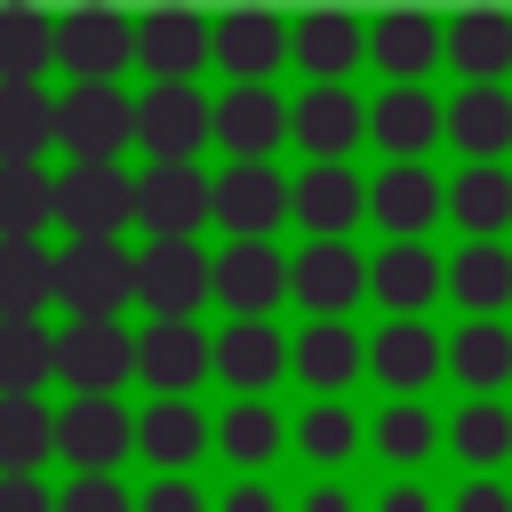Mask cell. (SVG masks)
Masks as SVG:
<instances>
[{"label":"cell","instance_id":"1","mask_svg":"<svg viewBox=\"0 0 512 512\" xmlns=\"http://www.w3.org/2000/svg\"><path fill=\"white\" fill-rule=\"evenodd\" d=\"M56 144L72 168H120V144H136V96H120V80H72L56 96Z\"/></svg>","mask_w":512,"mask_h":512},{"label":"cell","instance_id":"2","mask_svg":"<svg viewBox=\"0 0 512 512\" xmlns=\"http://www.w3.org/2000/svg\"><path fill=\"white\" fill-rule=\"evenodd\" d=\"M56 304L72 320H120V304H136V256L120 240H64L56 248Z\"/></svg>","mask_w":512,"mask_h":512},{"label":"cell","instance_id":"3","mask_svg":"<svg viewBox=\"0 0 512 512\" xmlns=\"http://www.w3.org/2000/svg\"><path fill=\"white\" fill-rule=\"evenodd\" d=\"M216 136V96H200V80H152L136 96V144L160 160H192Z\"/></svg>","mask_w":512,"mask_h":512},{"label":"cell","instance_id":"4","mask_svg":"<svg viewBox=\"0 0 512 512\" xmlns=\"http://www.w3.org/2000/svg\"><path fill=\"white\" fill-rule=\"evenodd\" d=\"M216 296V256L192 248V240H152L136 248V304L152 320H192L200 304Z\"/></svg>","mask_w":512,"mask_h":512},{"label":"cell","instance_id":"5","mask_svg":"<svg viewBox=\"0 0 512 512\" xmlns=\"http://www.w3.org/2000/svg\"><path fill=\"white\" fill-rule=\"evenodd\" d=\"M56 376L72 384V400H120V384L136 376V336L120 320H64Z\"/></svg>","mask_w":512,"mask_h":512},{"label":"cell","instance_id":"6","mask_svg":"<svg viewBox=\"0 0 512 512\" xmlns=\"http://www.w3.org/2000/svg\"><path fill=\"white\" fill-rule=\"evenodd\" d=\"M216 216V176H200V160H160L136 176V224L152 240H192Z\"/></svg>","mask_w":512,"mask_h":512},{"label":"cell","instance_id":"7","mask_svg":"<svg viewBox=\"0 0 512 512\" xmlns=\"http://www.w3.org/2000/svg\"><path fill=\"white\" fill-rule=\"evenodd\" d=\"M56 224L72 240H120L136 224V176L128 168H64L56 176Z\"/></svg>","mask_w":512,"mask_h":512},{"label":"cell","instance_id":"8","mask_svg":"<svg viewBox=\"0 0 512 512\" xmlns=\"http://www.w3.org/2000/svg\"><path fill=\"white\" fill-rule=\"evenodd\" d=\"M56 64L72 80H120L136 64V24L120 8H72L56 16Z\"/></svg>","mask_w":512,"mask_h":512},{"label":"cell","instance_id":"9","mask_svg":"<svg viewBox=\"0 0 512 512\" xmlns=\"http://www.w3.org/2000/svg\"><path fill=\"white\" fill-rule=\"evenodd\" d=\"M208 368H216V336H200L192 320H152L136 336V376L152 384V400H192Z\"/></svg>","mask_w":512,"mask_h":512},{"label":"cell","instance_id":"10","mask_svg":"<svg viewBox=\"0 0 512 512\" xmlns=\"http://www.w3.org/2000/svg\"><path fill=\"white\" fill-rule=\"evenodd\" d=\"M288 296L312 312V320H336L368 296V264L344 248V240H312L304 256H288Z\"/></svg>","mask_w":512,"mask_h":512},{"label":"cell","instance_id":"11","mask_svg":"<svg viewBox=\"0 0 512 512\" xmlns=\"http://www.w3.org/2000/svg\"><path fill=\"white\" fill-rule=\"evenodd\" d=\"M136 448V416L120 400H64L56 408V456H72V472H112Z\"/></svg>","mask_w":512,"mask_h":512},{"label":"cell","instance_id":"12","mask_svg":"<svg viewBox=\"0 0 512 512\" xmlns=\"http://www.w3.org/2000/svg\"><path fill=\"white\" fill-rule=\"evenodd\" d=\"M208 56H216V24H208V16H192V8H152V16H136V64H144L152 80H192Z\"/></svg>","mask_w":512,"mask_h":512},{"label":"cell","instance_id":"13","mask_svg":"<svg viewBox=\"0 0 512 512\" xmlns=\"http://www.w3.org/2000/svg\"><path fill=\"white\" fill-rule=\"evenodd\" d=\"M288 176L272 168V160H224V176H216V216H224V232H240V240H264L280 216H288Z\"/></svg>","mask_w":512,"mask_h":512},{"label":"cell","instance_id":"14","mask_svg":"<svg viewBox=\"0 0 512 512\" xmlns=\"http://www.w3.org/2000/svg\"><path fill=\"white\" fill-rule=\"evenodd\" d=\"M280 56H288V24L272 8H224L216 16V64L232 72V88H272Z\"/></svg>","mask_w":512,"mask_h":512},{"label":"cell","instance_id":"15","mask_svg":"<svg viewBox=\"0 0 512 512\" xmlns=\"http://www.w3.org/2000/svg\"><path fill=\"white\" fill-rule=\"evenodd\" d=\"M448 288V264L424 248V240H392L384 256H368V296L392 312V320H424V304Z\"/></svg>","mask_w":512,"mask_h":512},{"label":"cell","instance_id":"16","mask_svg":"<svg viewBox=\"0 0 512 512\" xmlns=\"http://www.w3.org/2000/svg\"><path fill=\"white\" fill-rule=\"evenodd\" d=\"M368 56L392 72V88H424V72L448 56V24H432L424 8H392L368 24Z\"/></svg>","mask_w":512,"mask_h":512},{"label":"cell","instance_id":"17","mask_svg":"<svg viewBox=\"0 0 512 512\" xmlns=\"http://www.w3.org/2000/svg\"><path fill=\"white\" fill-rule=\"evenodd\" d=\"M288 136L312 152V160H352V144L368 136V104L352 88H304L288 104Z\"/></svg>","mask_w":512,"mask_h":512},{"label":"cell","instance_id":"18","mask_svg":"<svg viewBox=\"0 0 512 512\" xmlns=\"http://www.w3.org/2000/svg\"><path fill=\"white\" fill-rule=\"evenodd\" d=\"M448 208V184L424 168V160H392L376 184H368V216L392 232V240H424V224Z\"/></svg>","mask_w":512,"mask_h":512},{"label":"cell","instance_id":"19","mask_svg":"<svg viewBox=\"0 0 512 512\" xmlns=\"http://www.w3.org/2000/svg\"><path fill=\"white\" fill-rule=\"evenodd\" d=\"M368 208V184L352 176V160H312L304 176H296V192H288V216L296 224H312V240H336V232H352V216Z\"/></svg>","mask_w":512,"mask_h":512},{"label":"cell","instance_id":"20","mask_svg":"<svg viewBox=\"0 0 512 512\" xmlns=\"http://www.w3.org/2000/svg\"><path fill=\"white\" fill-rule=\"evenodd\" d=\"M216 296L240 312V320H264L280 296H288V256L272 240H232L216 256Z\"/></svg>","mask_w":512,"mask_h":512},{"label":"cell","instance_id":"21","mask_svg":"<svg viewBox=\"0 0 512 512\" xmlns=\"http://www.w3.org/2000/svg\"><path fill=\"white\" fill-rule=\"evenodd\" d=\"M288 48H296V64L312 72V88H344L352 56L368 48V24H352L344 8H304V16L288 24Z\"/></svg>","mask_w":512,"mask_h":512},{"label":"cell","instance_id":"22","mask_svg":"<svg viewBox=\"0 0 512 512\" xmlns=\"http://www.w3.org/2000/svg\"><path fill=\"white\" fill-rule=\"evenodd\" d=\"M280 136H288L280 88H224V96H216V144H224L232 160H272Z\"/></svg>","mask_w":512,"mask_h":512},{"label":"cell","instance_id":"23","mask_svg":"<svg viewBox=\"0 0 512 512\" xmlns=\"http://www.w3.org/2000/svg\"><path fill=\"white\" fill-rule=\"evenodd\" d=\"M368 136H376L392 160H424L432 136H448V104L424 96V88H384V96L368 104Z\"/></svg>","mask_w":512,"mask_h":512},{"label":"cell","instance_id":"24","mask_svg":"<svg viewBox=\"0 0 512 512\" xmlns=\"http://www.w3.org/2000/svg\"><path fill=\"white\" fill-rule=\"evenodd\" d=\"M448 64L464 72V88H504V72H512V16L504 8L448 16Z\"/></svg>","mask_w":512,"mask_h":512},{"label":"cell","instance_id":"25","mask_svg":"<svg viewBox=\"0 0 512 512\" xmlns=\"http://www.w3.org/2000/svg\"><path fill=\"white\" fill-rule=\"evenodd\" d=\"M440 360H448V344H440L424 320H384V328H376V344H368V368H376L400 400H416V392L440 376Z\"/></svg>","mask_w":512,"mask_h":512},{"label":"cell","instance_id":"26","mask_svg":"<svg viewBox=\"0 0 512 512\" xmlns=\"http://www.w3.org/2000/svg\"><path fill=\"white\" fill-rule=\"evenodd\" d=\"M56 144V96L40 80H0V168H40Z\"/></svg>","mask_w":512,"mask_h":512},{"label":"cell","instance_id":"27","mask_svg":"<svg viewBox=\"0 0 512 512\" xmlns=\"http://www.w3.org/2000/svg\"><path fill=\"white\" fill-rule=\"evenodd\" d=\"M288 368V336L272 328V320H232L224 336H216V376L224 384H240V400H264V384Z\"/></svg>","mask_w":512,"mask_h":512},{"label":"cell","instance_id":"28","mask_svg":"<svg viewBox=\"0 0 512 512\" xmlns=\"http://www.w3.org/2000/svg\"><path fill=\"white\" fill-rule=\"evenodd\" d=\"M448 296L472 312V320H496L512 304V248L504 240H464L448 256Z\"/></svg>","mask_w":512,"mask_h":512},{"label":"cell","instance_id":"29","mask_svg":"<svg viewBox=\"0 0 512 512\" xmlns=\"http://www.w3.org/2000/svg\"><path fill=\"white\" fill-rule=\"evenodd\" d=\"M448 136H456L464 168L504 160V144H512V88H456L448 96Z\"/></svg>","mask_w":512,"mask_h":512},{"label":"cell","instance_id":"30","mask_svg":"<svg viewBox=\"0 0 512 512\" xmlns=\"http://www.w3.org/2000/svg\"><path fill=\"white\" fill-rule=\"evenodd\" d=\"M208 440H216V424H208L192 400H152V408L136 416V448L160 464V480H168V472H184Z\"/></svg>","mask_w":512,"mask_h":512},{"label":"cell","instance_id":"31","mask_svg":"<svg viewBox=\"0 0 512 512\" xmlns=\"http://www.w3.org/2000/svg\"><path fill=\"white\" fill-rule=\"evenodd\" d=\"M448 368H456V384H472V400H496V384H512V328L504 320H464L448 336Z\"/></svg>","mask_w":512,"mask_h":512},{"label":"cell","instance_id":"32","mask_svg":"<svg viewBox=\"0 0 512 512\" xmlns=\"http://www.w3.org/2000/svg\"><path fill=\"white\" fill-rule=\"evenodd\" d=\"M40 456H56V416L32 392H0V480H32Z\"/></svg>","mask_w":512,"mask_h":512},{"label":"cell","instance_id":"33","mask_svg":"<svg viewBox=\"0 0 512 512\" xmlns=\"http://www.w3.org/2000/svg\"><path fill=\"white\" fill-rule=\"evenodd\" d=\"M56 304V256L40 240H0V320H40Z\"/></svg>","mask_w":512,"mask_h":512},{"label":"cell","instance_id":"34","mask_svg":"<svg viewBox=\"0 0 512 512\" xmlns=\"http://www.w3.org/2000/svg\"><path fill=\"white\" fill-rule=\"evenodd\" d=\"M288 360H296V376H304V384L336 392V384H352V368L368 360V344L352 336V320H312V328L288 344Z\"/></svg>","mask_w":512,"mask_h":512},{"label":"cell","instance_id":"35","mask_svg":"<svg viewBox=\"0 0 512 512\" xmlns=\"http://www.w3.org/2000/svg\"><path fill=\"white\" fill-rule=\"evenodd\" d=\"M448 448L472 464V480H496V464L512 456V408L504 400H464L448 416Z\"/></svg>","mask_w":512,"mask_h":512},{"label":"cell","instance_id":"36","mask_svg":"<svg viewBox=\"0 0 512 512\" xmlns=\"http://www.w3.org/2000/svg\"><path fill=\"white\" fill-rule=\"evenodd\" d=\"M448 216H456L472 240H496V232L512 224V176H504V160L464 168V176L448 184Z\"/></svg>","mask_w":512,"mask_h":512},{"label":"cell","instance_id":"37","mask_svg":"<svg viewBox=\"0 0 512 512\" xmlns=\"http://www.w3.org/2000/svg\"><path fill=\"white\" fill-rule=\"evenodd\" d=\"M56 376V336L40 320H0V392H32Z\"/></svg>","mask_w":512,"mask_h":512},{"label":"cell","instance_id":"38","mask_svg":"<svg viewBox=\"0 0 512 512\" xmlns=\"http://www.w3.org/2000/svg\"><path fill=\"white\" fill-rule=\"evenodd\" d=\"M56 64V24L40 8H0V80H40Z\"/></svg>","mask_w":512,"mask_h":512},{"label":"cell","instance_id":"39","mask_svg":"<svg viewBox=\"0 0 512 512\" xmlns=\"http://www.w3.org/2000/svg\"><path fill=\"white\" fill-rule=\"evenodd\" d=\"M56 216V176L48 168H0V240H40Z\"/></svg>","mask_w":512,"mask_h":512},{"label":"cell","instance_id":"40","mask_svg":"<svg viewBox=\"0 0 512 512\" xmlns=\"http://www.w3.org/2000/svg\"><path fill=\"white\" fill-rule=\"evenodd\" d=\"M440 440H448V424H432L424 400H392L376 416V456H392V464H424V456H440Z\"/></svg>","mask_w":512,"mask_h":512},{"label":"cell","instance_id":"41","mask_svg":"<svg viewBox=\"0 0 512 512\" xmlns=\"http://www.w3.org/2000/svg\"><path fill=\"white\" fill-rule=\"evenodd\" d=\"M280 416H272V400H232L224 416H216V448L232 456V464H264L272 448H280Z\"/></svg>","mask_w":512,"mask_h":512},{"label":"cell","instance_id":"42","mask_svg":"<svg viewBox=\"0 0 512 512\" xmlns=\"http://www.w3.org/2000/svg\"><path fill=\"white\" fill-rule=\"evenodd\" d=\"M352 440H360V424H352V408H344V400H312V408L296 416V448H304L312 464L352 456Z\"/></svg>","mask_w":512,"mask_h":512},{"label":"cell","instance_id":"43","mask_svg":"<svg viewBox=\"0 0 512 512\" xmlns=\"http://www.w3.org/2000/svg\"><path fill=\"white\" fill-rule=\"evenodd\" d=\"M56 512H136V496H128L112 472H72L64 496H56Z\"/></svg>","mask_w":512,"mask_h":512},{"label":"cell","instance_id":"44","mask_svg":"<svg viewBox=\"0 0 512 512\" xmlns=\"http://www.w3.org/2000/svg\"><path fill=\"white\" fill-rule=\"evenodd\" d=\"M136 512H208V496H200L184 472H168V480H152V488H144V504H136Z\"/></svg>","mask_w":512,"mask_h":512},{"label":"cell","instance_id":"45","mask_svg":"<svg viewBox=\"0 0 512 512\" xmlns=\"http://www.w3.org/2000/svg\"><path fill=\"white\" fill-rule=\"evenodd\" d=\"M448 512H512V488H504V480H464Z\"/></svg>","mask_w":512,"mask_h":512},{"label":"cell","instance_id":"46","mask_svg":"<svg viewBox=\"0 0 512 512\" xmlns=\"http://www.w3.org/2000/svg\"><path fill=\"white\" fill-rule=\"evenodd\" d=\"M0 512H56V496L40 480H0Z\"/></svg>","mask_w":512,"mask_h":512},{"label":"cell","instance_id":"47","mask_svg":"<svg viewBox=\"0 0 512 512\" xmlns=\"http://www.w3.org/2000/svg\"><path fill=\"white\" fill-rule=\"evenodd\" d=\"M216 512H280V496L264 488V480H240V488H224V504Z\"/></svg>","mask_w":512,"mask_h":512},{"label":"cell","instance_id":"48","mask_svg":"<svg viewBox=\"0 0 512 512\" xmlns=\"http://www.w3.org/2000/svg\"><path fill=\"white\" fill-rule=\"evenodd\" d=\"M376 512H432V496H424V480H392L376 496Z\"/></svg>","mask_w":512,"mask_h":512},{"label":"cell","instance_id":"49","mask_svg":"<svg viewBox=\"0 0 512 512\" xmlns=\"http://www.w3.org/2000/svg\"><path fill=\"white\" fill-rule=\"evenodd\" d=\"M304 512H352V488L320 480V488H304Z\"/></svg>","mask_w":512,"mask_h":512}]
</instances>
